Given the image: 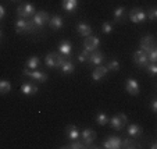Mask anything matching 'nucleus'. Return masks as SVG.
Instances as JSON below:
<instances>
[{"label":"nucleus","instance_id":"nucleus-1","mask_svg":"<svg viewBox=\"0 0 157 149\" xmlns=\"http://www.w3.org/2000/svg\"><path fill=\"white\" fill-rule=\"evenodd\" d=\"M49 14H48V11H38V13H35V14L32 15V18H31V24H32V27H33V29L35 31H38L39 28H42L46 22H49Z\"/></svg>","mask_w":157,"mask_h":149},{"label":"nucleus","instance_id":"nucleus-2","mask_svg":"<svg viewBox=\"0 0 157 149\" xmlns=\"http://www.w3.org/2000/svg\"><path fill=\"white\" fill-rule=\"evenodd\" d=\"M109 123L111 125V128L116 130V131H121L124 130V127L128 123V117L125 116L124 113H118L116 116H113L111 119H109Z\"/></svg>","mask_w":157,"mask_h":149},{"label":"nucleus","instance_id":"nucleus-3","mask_svg":"<svg viewBox=\"0 0 157 149\" xmlns=\"http://www.w3.org/2000/svg\"><path fill=\"white\" fill-rule=\"evenodd\" d=\"M15 31L17 33H28V32H35L31 21L27 18H18L17 22H15Z\"/></svg>","mask_w":157,"mask_h":149},{"label":"nucleus","instance_id":"nucleus-4","mask_svg":"<svg viewBox=\"0 0 157 149\" xmlns=\"http://www.w3.org/2000/svg\"><path fill=\"white\" fill-rule=\"evenodd\" d=\"M35 14V7L31 3H22L17 7V15L20 18H28Z\"/></svg>","mask_w":157,"mask_h":149},{"label":"nucleus","instance_id":"nucleus-5","mask_svg":"<svg viewBox=\"0 0 157 149\" xmlns=\"http://www.w3.org/2000/svg\"><path fill=\"white\" fill-rule=\"evenodd\" d=\"M140 50L146 52V53H149L150 50H153V49H156V38H154L153 35H146L143 36L142 39H140Z\"/></svg>","mask_w":157,"mask_h":149},{"label":"nucleus","instance_id":"nucleus-6","mask_svg":"<svg viewBox=\"0 0 157 149\" xmlns=\"http://www.w3.org/2000/svg\"><path fill=\"white\" fill-rule=\"evenodd\" d=\"M22 74L27 75V77L32 78V80L38 81V82H46L48 81V74H44L43 71H39L38 69L36 70H28V69H24Z\"/></svg>","mask_w":157,"mask_h":149},{"label":"nucleus","instance_id":"nucleus-7","mask_svg":"<svg viewBox=\"0 0 157 149\" xmlns=\"http://www.w3.org/2000/svg\"><path fill=\"white\" fill-rule=\"evenodd\" d=\"M79 138H81V141H82V143L85 146H90L96 139V132L90 128H85L82 132H81Z\"/></svg>","mask_w":157,"mask_h":149},{"label":"nucleus","instance_id":"nucleus-8","mask_svg":"<svg viewBox=\"0 0 157 149\" xmlns=\"http://www.w3.org/2000/svg\"><path fill=\"white\" fill-rule=\"evenodd\" d=\"M100 45V41H99L98 36H93V35H89L85 38L83 41V49H86L88 52H93L99 48Z\"/></svg>","mask_w":157,"mask_h":149},{"label":"nucleus","instance_id":"nucleus-9","mask_svg":"<svg viewBox=\"0 0 157 149\" xmlns=\"http://www.w3.org/2000/svg\"><path fill=\"white\" fill-rule=\"evenodd\" d=\"M133 63L139 67H146L149 64V60H147V53L143 50H136L133 53Z\"/></svg>","mask_w":157,"mask_h":149},{"label":"nucleus","instance_id":"nucleus-10","mask_svg":"<svg viewBox=\"0 0 157 149\" xmlns=\"http://www.w3.org/2000/svg\"><path fill=\"white\" fill-rule=\"evenodd\" d=\"M121 138L117 135H111V137L106 138L103 142V148L106 149H120L121 148Z\"/></svg>","mask_w":157,"mask_h":149},{"label":"nucleus","instance_id":"nucleus-11","mask_svg":"<svg viewBox=\"0 0 157 149\" xmlns=\"http://www.w3.org/2000/svg\"><path fill=\"white\" fill-rule=\"evenodd\" d=\"M104 59H106L104 53H101V52H99L98 49H96V50L90 52L89 59H88V63L89 64H92V66H100L101 63L104 61Z\"/></svg>","mask_w":157,"mask_h":149},{"label":"nucleus","instance_id":"nucleus-12","mask_svg":"<svg viewBox=\"0 0 157 149\" xmlns=\"http://www.w3.org/2000/svg\"><path fill=\"white\" fill-rule=\"evenodd\" d=\"M125 89L129 95L132 96H136L140 91V87H139V82L136 80H133V78H128L127 82H125Z\"/></svg>","mask_w":157,"mask_h":149},{"label":"nucleus","instance_id":"nucleus-13","mask_svg":"<svg viewBox=\"0 0 157 149\" xmlns=\"http://www.w3.org/2000/svg\"><path fill=\"white\" fill-rule=\"evenodd\" d=\"M146 18V13L142 9H132L129 11V20L135 24H140Z\"/></svg>","mask_w":157,"mask_h":149},{"label":"nucleus","instance_id":"nucleus-14","mask_svg":"<svg viewBox=\"0 0 157 149\" xmlns=\"http://www.w3.org/2000/svg\"><path fill=\"white\" fill-rule=\"evenodd\" d=\"M79 135H81V132H79V130L77 128V125L70 124L65 127V137L68 138L70 141L79 139Z\"/></svg>","mask_w":157,"mask_h":149},{"label":"nucleus","instance_id":"nucleus-15","mask_svg":"<svg viewBox=\"0 0 157 149\" xmlns=\"http://www.w3.org/2000/svg\"><path fill=\"white\" fill-rule=\"evenodd\" d=\"M107 73H109V70H107L106 66H96V69L92 71V80L93 81H100L101 78H104L107 75Z\"/></svg>","mask_w":157,"mask_h":149},{"label":"nucleus","instance_id":"nucleus-16","mask_svg":"<svg viewBox=\"0 0 157 149\" xmlns=\"http://www.w3.org/2000/svg\"><path fill=\"white\" fill-rule=\"evenodd\" d=\"M21 93L25 96H31V95H35L36 92H38V88L33 85V84L31 82H24L22 85H21Z\"/></svg>","mask_w":157,"mask_h":149},{"label":"nucleus","instance_id":"nucleus-17","mask_svg":"<svg viewBox=\"0 0 157 149\" xmlns=\"http://www.w3.org/2000/svg\"><path fill=\"white\" fill-rule=\"evenodd\" d=\"M57 52H50L48 56L44 57V64L49 67V69H56L57 67Z\"/></svg>","mask_w":157,"mask_h":149},{"label":"nucleus","instance_id":"nucleus-18","mask_svg":"<svg viewBox=\"0 0 157 149\" xmlns=\"http://www.w3.org/2000/svg\"><path fill=\"white\" fill-rule=\"evenodd\" d=\"M60 70H61V73L63 74H71V73H74V70H75V66H74V63L71 61V59H67L64 63H63L61 66L59 67Z\"/></svg>","mask_w":157,"mask_h":149},{"label":"nucleus","instance_id":"nucleus-19","mask_svg":"<svg viewBox=\"0 0 157 149\" xmlns=\"http://www.w3.org/2000/svg\"><path fill=\"white\" fill-rule=\"evenodd\" d=\"M59 50L61 54L64 56H70L71 54V50H72V46H71V42L70 41H61L59 45Z\"/></svg>","mask_w":157,"mask_h":149},{"label":"nucleus","instance_id":"nucleus-20","mask_svg":"<svg viewBox=\"0 0 157 149\" xmlns=\"http://www.w3.org/2000/svg\"><path fill=\"white\" fill-rule=\"evenodd\" d=\"M127 132H128L129 137L136 138L142 134V127H140L139 124H129L128 125V128H127Z\"/></svg>","mask_w":157,"mask_h":149},{"label":"nucleus","instance_id":"nucleus-21","mask_svg":"<svg viewBox=\"0 0 157 149\" xmlns=\"http://www.w3.org/2000/svg\"><path fill=\"white\" fill-rule=\"evenodd\" d=\"M49 27L52 28V29H60V28L63 27V18L60 17V15H54V17H52V18H49Z\"/></svg>","mask_w":157,"mask_h":149},{"label":"nucleus","instance_id":"nucleus-22","mask_svg":"<svg viewBox=\"0 0 157 149\" xmlns=\"http://www.w3.org/2000/svg\"><path fill=\"white\" fill-rule=\"evenodd\" d=\"M77 31H78V33H79L81 36H85V38L92 33V28L89 27L88 24H85V22H78L77 24Z\"/></svg>","mask_w":157,"mask_h":149},{"label":"nucleus","instance_id":"nucleus-23","mask_svg":"<svg viewBox=\"0 0 157 149\" xmlns=\"http://www.w3.org/2000/svg\"><path fill=\"white\" fill-rule=\"evenodd\" d=\"M121 148H127V149H133V148H139V143L136 142L135 139L131 138H124L121 141Z\"/></svg>","mask_w":157,"mask_h":149},{"label":"nucleus","instance_id":"nucleus-24","mask_svg":"<svg viewBox=\"0 0 157 149\" xmlns=\"http://www.w3.org/2000/svg\"><path fill=\"white\" fill-rule=\"evenodd\" d=\"M78 6V0H63V9L65 10V11H74L75 9H77Z\"/></svg>","mask_w":157,"mask_h":149},{"label":"nucleus","instance_id":"nucleus-25","mask_svg":"<svg viewBox=\"0 0 157 149\" xmlns=\"http://www.w3.org/2000/svg\"><path fill=\"white\" fill-rule=\"evenodd\" d=\"M39 64H40V60H39V57L38 56H32L31 59H28V61H27V69L28 70H36L39 67Z\"/></svg>","mask_w":157,"mask_h":149},{"label":"nucleus","instance_id":"nucleus-26","mask_svg":"<svg viewBox=\"0 0 157 149\" xmlns=\"http://www.w3.org/2000/svg\"><path fill=\"white\" fill-rule=\"evenodd\" d=\"M11 91V82L7 80H2L0 81V95H6Z\"/></svg>","mask_w":157,"mask_h":149},{"label":"nucleus","instance_id":"nucleus-27","mask_svg":"<svg viewBox=\"0 0 157 149\" xmlns=\"http://www.w3.org/2000/svg\"><path fill=\"white\" fill-rule=\"evenodd\" d=\"M96 123H98L99 125H106L107 123H109V117H107V114L103 113V112L98 113L96 114Z\"/></svg>","mask_w":157,"mask_h":149},{"label":"nucleus","instance_id":"nucleus-28","mask_svg":"<svg viewBox=\"0 0 157 149\" xmlns=\"http://www.w3.org/2000/svg\"><path fill=\"white\" fill-rule=\"evenodd\" d=\"M124 14H125L124 7H117V9L114 10V20H116L117 22H120V21L124 18Z\"/></svg>","mask_w":157,"mask_h":149},{"label":"nucleus","instance_id":"nucleus-29","mask_svg":"<svg viewBox=\"0 0 157 149\" xmlns=\"http://www.w3.org/2000/svg\"><path fill=\"white\" fill-rule=\"evenodd\" d=\"M107 70L109 71H118L120 70V63L117 61V60H110L109 63H107Z\"/></svg>","mask_w":157,"mask_h":149},{"label":"nucleus","instance_id":"nucleus-30","mask_svg":"<svg viewBox=\"0 0 157 149\" xmlns=\"http://www.w3.org/2000/svg\"><path fill=\"white\" fill-rule=\"evenodd\" d=\"M89 54H90V52H88L86 49H83V50L78 54V61H79V63H88Z\"/></svg>","mask_w":157,"mask_h":149},{"label":"nucleus","instance_id":"nucleus-31","mask_svg":"<svg viewBox=\"0 0 157 149\" xmlns=\"http://www.w3.org/2000/svg\"><path fill=\"white\" fill-rule=\"evenodd\" d=\"M68 148L70 149H82V148H85V145L82 143L81 139H74V141H71V143L68 145Z\"/></svg>","mask_w":157,"mask_h":149},{"label":"nucleus","instance_id":"nucleus-32","mask_svg":"<svg viewBox=\"0 0 157 149\" xmlns=\"http://www.w3.org/2000/svg\"><path fill=\"white\" fill-rule=\"evenodd\" d=\"M101 29H103V33H106V35H109V33L113 32V25L110 24L109 21H104L103 25H101Z\"/></svg>","mask_w":157,"mask_h":149},{"label":"nucleus","instance_id":"nucleus-33","mask_svg":"<svg viewBox=\"0 0 157 149\" xmlns=\"http://www.w3.org/2000/svg\"><path fill=\"white\" fill-rule=\"evenodd\" d=\"M146 17H147L150 21H156V18H157V9L156 7H151V9L146 13Z\"/></svg>","mask_w":157,"mask_h":149},{"label":"nucleus","instance_id":"nucleus-34","mask_svg":"<svg viewBox=\"0 0 157 149\" xmlns=\"http://www.w3.org/2000/svg\"><path fill=\"white\" fill-rule=\"evenodd\" d=\"M145 69L150 73V75H156L157 74V64H156V63H149Z\"/></svg>","mask_w":157,"mask_h":149},{"label":"nucleus","instance_id":"nucleus-35","mask_svg":"<svg viewBox=\"0 0 157 149\" xmlns=\"http://www.w3.org/2000/svg\"><path fill=\"white\" fill-rule=\"evenodd\" d=\"M147 60L149 63H156L157 61V49H153L147 53Z\"/></svg>","mask_w":157,"mask_h":149},{"label":"nucleus","instance_id":"nucleus-36","mask_svg":"<svg viewBox=\"0 0 157 149\" xmlns=\"http://www.w3.org/2000/svg\"><path fill=\"white\" fill-rule=\"evenodd\" d=\"M150 108H151V112H153V113H157V99H156V98L151 100Z\"/></svg>","mask_w":157,"mask_h":149},{"label":"nucleus","instance_id":"nucleus-37","mask_svg":"<svg viewBox=\"0 0 157 149\" xmlns=\"http://www.w3.org/2000/svg\"><path fill=\"white\" fill-rule=\"evenodd\" d=\"M4 15H6V10H4V7L0 4V20H2Z\"/></svg>","mask_w":157,"mask_h":149},{"label":"nucleus","instance_id":"nucleus-38","mask_svg":"<svg viewBox=\"0 0 157 149\" xmlns=\"http://www.w3.org/2000/svg\"><path fill=\"white\" fill-rule=\"evenodd\" d=\"M150 148H151V149H156V148H157V142H151Z\"/></svg>","mask_w":157,"mask_h":149},{"label":"nucleus","instance_id":"nucleus-39","mask_svg":"<svg viewBox=\"0 0 157 149\" xmlns=\"http://www.w3.org/2000/svg\"><path fill=\"white\" fill-rule=\"evenodd\" d=\"M11 2H20V0H11Z\"/></svg>","mask_w":157,"mask_h":149}]
</instances>
